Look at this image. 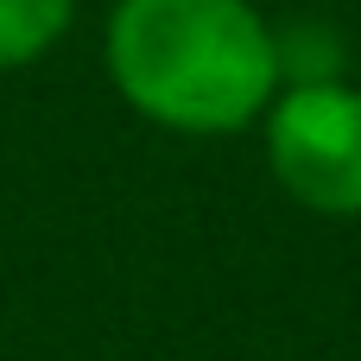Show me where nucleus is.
<instances>
[{
    "mask_svg": "<svg viewBox=\"0 0 361 361\" xmlns=\"http://www.w3.org/2000/svg\"><path fill=\"white\" fill-rule=\"evenodd\" d=\"M267 127V165L298 209L361 216V89L343 76L286 82Z\"/></svg>",
    "mask_w": 361,
    "mask_h": 361,
    "instance_id": "2",
    "label": "nucleus"
},
{
    "mask_svg": "<svg viewBox=\"0 0 361 361\" xmlns=\"http://www.w3.org/2000/svg\"><path fill=\"white\" fill-rule=\"evenodd\" d=\"M82 0H0V70H32L44 63L70 25H76Z\"/></svg>",
    "mask_w": 361,
    "mask_h": 361,
    "instance_id": "3",
    "label": "nucleus"
},
{
    "mask_svg": "<svg viewBox=\"0 0 361 361\" xmlns=\"http://www.w3.org/2000/svg\"><path fill=\"white\" fill-rule=\"evenodd\" d=\"M102 63L140 121L190 140L254 127L286 89L279 32L254 0H114Z\"/></svg>",
    "mask_w": 361,
    "mask_h": 361,
    "instance_id": "1",
    "label": "nucleus"
}]
</instances>
